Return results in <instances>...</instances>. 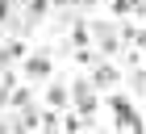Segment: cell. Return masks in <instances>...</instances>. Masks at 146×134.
<instances>
[{
  "instance_id": "obj_1",
  "label": "cell",
  "mask_w": 146,
  "mask_h": 134,
  "mask_svg": "<svg viewBox=\"0 0 146 134\" xmlns=\"http://www.w3.org/2000/svg\"><path fill=\"white\" fill-rule=\"evenodd\" d=\"M25 76H29V80H46V76H50V59H46V55H34L29 63H25Z\"/></svg>"
},
{
  "instance_id": "obj_2",
  "label": "cell",
  "mask_w": 146,
  "mask_h": 134,
  "mask_svg": "<svg viewBox=\"0 0 146 134\" xmlns=\"http://www.w3.org/2000/svg\"><path fill=\"white\" fill-rule=\"evenodd\" d=\"M92 84H96V88H109V84H117V67L100 63V67H96V76H92Z\"/></svg>"
},
{
  "instance_id": "obj_3",
  "label": "cell",
  "mask_w": 146,
  "mask_h": 134,
  "mask_svg": "<svg viewBox=\"0 0 146 134\" xmlns=\"http://www.w3.org/2000/svg\"><path fill=\"white\" fill-rule=\"evenodd\" d=\"M113 13L125 17V13H146V0H113Z\"/></svg>"
},
{
  "instance_id": "obj_4",
  "label": "cell",
  "mask_w": 146,
  "mask_h": 134,
  "mask_svg": "<svg viewBox=\"0 0 146 134\" xmlns=\"http://www.w3.org/2000/svg\"><path fill=\"white\" fill-rule=\"evenodd\" d=\"M46 100H50V105H54L58 113H63V109H67V105H71V96H67V88H63V84H54V88L46 92Z\"/></svg>"
}]
</instances>
